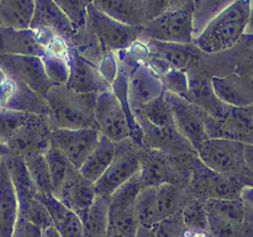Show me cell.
I'll return each instance as SVG.
<instances>
[{
    "instance_id": "6da1fadb",
    "label": "cell",
    "mask_w": 253,
    "mask_h": 237,
    "mask_svg": "<svg viewBox=\"0 0 253 237\" xmlns=\"http://www.w3.org/2000/svg\"><path fill=\"white\" fill-rule=\"evenodd\" d=\"M251 11V0H235L207 25L193 43L208 54L232 48L246 34Z\"/></svg>"
},
{
    "instance_id": "7a4b0ae2",
    "label": "cell",
    "mask_w": 253,
    "mask_h": 237,
    "mask_svg": "<svg viewBox=\"0 0 253 237\" xmlns=\"http://www.w3.org/2000/svg\"><path fill=\"white\" fill-rule=\"evenodd\" d=\"M98 94L78 93L66 84H54L46 95L48 120L53 128H96Z\"/></svg>"
},
{
    "instance_id": "3957f363",
    "label": "cell",
    "mask_w": 253,
    "mask_h": 237,
    "mask_svg": "<svg viewBox=\"0 0 253 237\" xmlns=\"http://www.w3.org/2000/svg\"><path fill=\"white\" fill-rule=\"evenodd\" d=\"M197 158V152L169 155L162 151L143 147L138 172L141 185L142 188L158 187L169 183L188 187Z\"/></svg>"
},
{
    "instance_id": "277c9868",
    "label": "cell",
    "mask_w": 253,
    "mask_h": 237,
    "mask_svg": "<svg viewBox=\"0 0 253 237\" xmlns=\"http://www.w3.org/2000/svg\"><path fill=\"white\" fill-rule=\"evenodd\" d=\"M198 157L212 170L246 185L245 143L231 138H208L197 148Z\"/></svg>"
},
{
    "instance_id": "5b68a950",
    "label": "cell",
    "mask_w": 253,
    "mask_h": 237,
    "mask_svg": "<svg viewBox=\"0 0 253 237\" xmlns=\"http://www.w3.org/2000/svg\"><path fill=\"white\" fill-rule=\"evenodd\" d=\"M142 148L143 146L138 145L131 137L116 143L113 162L105 173L94 183L96 197L110 198L118 188L140 172Z\"/></svg>"
},
{
    "instance_id": "8992f818",
    "label": "cell",
    "mask_w": 253,
    "mask_h": 237,
    "mask_svg": "<svg viewBox=\"0 0 253 237\" xmlns=\"http://www.w3.org/2000/svg\"><path fill=\"white\" fill-rule=\"evenodd\" d=\"M86 27L98 37L103 48L118 53L128 49L140 40L143 26L124 24L100 11L94 4L88 7Z\"/></svg>"
},
{
    "instance_id": "52a82bcc",
    "label": "cell",
    "mask_w": 253,
    "mask_h": 237,
    "mask_svg": "<svg viewBox=\"0 0 253 237\" xmlns=\"http://www.w3.org/2000/svg\"><path fill=\"white\" fill-rule=\"evenodd\" d=\"M197 7H169L161 16L143 25L140 40L172 43H193V17Z\"/></svg>"
},
{
    "instance_id": "ba28073f",
    "label": "cell",
    "mask_w": 253,
    "mask_h": 237,
    "mask_svg": "<svg viewBox=\"0 0 253 237\" xmlns=\"http://www.w3.org/2000/svg\"><path fill=\"white\" fill-rule=\"evenodd\" d=\"M147 46L143 63L157 76H163L170 69L187 71L202 58L204 52L194 43H172L156 40H141Z\"/></svg>"
},
{
    "instance_id": "9c48e42d",
    "label": "cell",
    "mask_w": 253,
    "mask_h": 237,
    "mask_svg": "<svg viewBox=\"0 0 253 237\" xmlns=\"http://www.w3.org/2000/svg\"><path fill=\"white\" fill-rule=\"evenodd\" d=\"M188 188L194 198L209 200L241 199L245 187L237 180L212 170L198 157Z\"/></svg>"
},
{
    "instance_id": "30bf717a",
    "label": "cell",
    "mask_w": 253,
    "mask_h": 237,
    "mask_svg": "<svg viewBox=\"0 0 253 237\" xmlns=\"http://www.w3.org/2000/svg\"><path fill=\"white\" fill-rule=\"evenodd\" d=\"M165 98L169 104L177 130L189 140L197 151V148L209 138L207 122L210 115L204 109L189 101L184 96L165 91Z\"/></svg>"
},
{
    "instance_id": "8fae6325",
    "label": "cell",
    "mask_w": 253,
    "mask_h": 237,
    "mask_svg": "<svg viewBox=\"0 0 253 237\" xmlns=\"http://www.w3.org/2000/svg\"><path fill=\"white\" fill-rule=\"evenodd\" d=\"M52 143V126L47 115L30 114L24 125L6 142L11 155L25 157L31 153H44Z\"/></svg>"
},
{
    "instance_id": "7c38bea8",
    "label": "cell",
    "mask_w": 253,
    "mask_h": 237,
    "mask_svg": "<svg viewBox=\"0 0 253 237\" xmlns=\"http://www.w3.org/2000/svg\"><path fill=\"white\" fill-rule=\"evenodd\" d=\"M95 122L101 135L116 143L131 136V126L126 111L113 88L98 94Z\"/></svg>"
},
{
    "instance_id": "4fadbf2b",
    "label": "cell",
    "mask_w": 253,
    "mask_h": 237,
    "mask_svg": "<svg viewBox=\"0 0 253 237\" xmlns=\"http://www.w3.org/2000/svg\"><path fill=\"white\" fill-rule=\"evenodd\" d=\"M210 231L215 237H241L246 221V205L242 199L205 200Z\"/></svg>"
},
{
    "instance_id": "5bb4252c",
    "label": "cell",
    "mask_w": 253,
    "mask_h": 237,
    "mask_svg": "<svg viewBox=\"0 0 253 237\" xmlns=\"http://www.w3.org/2000/svg\"><path fill=\"white\" fill-rule=\"evenodd\" d=\"M0 69L12 78L19 79L44 98L51 86L54 85L47 76L41 57L0 54Z\"/></svg>"
},
{
    "instance_id": "9a60e30c",
    "label": "cell",
    "mask_w": 253,
    "mask_h": 237,
    "mask_svg": "<svg viewBox=\"0 0 253 237\" xmlns=\"http://www.w3.org/2000/svg\"><path fill=\"white\" fill-rule=\"evenodd\" d=\"M100 138L101 133L98 128L52 130V143H54L78 169L98 146Z\"/></svg>"
},
{
    "instance_id": "2e32d148",
    "label": "cell",
    "mask_w": 253,
    "mask_h": 237,
    "mask_svg": "<svg viewBox=\"0 0 253 237\" xmlns=\"http://www.w3.org/2000/svg\"><path fill=\"white\" fill-rule=\"evenodd\" d=\"M69 77L66 85L78 93L100 94L111 89V84L104 78L99 67L88 61L69 47Z\"/></svg>"
},
{
    "instance_id": "e0dca14e",
    "label": "cell",
    "mask_w": 253,
    "mask_h": 237,
    "mask_svg": "<svg viewBox=\"0 0 253 237\" xmlns=\"http://www.w3.org/2000/svg\"><path fill=\"white\" fill-rule=\"evenodd\" d=\"M253 130V108L231 106L221 120L209 116L207 131L209 138H231L246 142Z\"/></svg>"
},
{
    "instance_id": "ac0fdd59",
    "label": "cell",
    "mask_w": 253,
    "mask_h": 237,
    "mask_svg": "<svg viewBox=\"0 0 253 237\" xmlns=\"http://www.w3.org/2000/svg\"><path fill=\"white\" fill-rule=\"evenodd\" d=\"M30 29L56 35L63 39L67 44L71 43L78 32V27L64 14L54 0H36Z\"/></svg>"
},
{
    "instance_id": "d6986e66",
    "label": "cell",
    "mask_w": 253,
    "mask_h": 237,
    "mask_svg": "<svg viewBox=\"0 0 253 237\" xmlns=\"http://www.w3.org/2000/svg\"><path fill=\"white\" fill-rule=\"evenodd\" d=\"M133 114L142 130L143 147L162 151L169 155L197 152L189 140L184 137L177 127H158L152 125L138 113Z\"/></svg>"
},
{
    "instance_id": "ffe728a7",
    "label": "cell",
    "mask_w": 253,
    "mask_h": 237,
    "mask_svg": "<svg viewBox=\"0 0 253 237\" xmlns=\"http://www.w3.org/2000/svg\"><path fill=\"white\" fill-rule=\"evenodd\" d=\"M165 93L161 77L145 63H140L128 77V103L131 110L141 108Z\"/></svg>"
},
{
    "instance_id": "44dd1931",
    "label": "cell",
    "mask_w": 253,
    "mask_h": 237,
    "mask_svg": "<svg viewBox=\"0 0 253 237\" xmlns=\"http://www.w3.org/2000/svg\"><path fill=\"white\" fill-rule=\"evenodd\" d=\"M68 209L81 214L93 205L96 199L94 183L86 179L78 168L72 170L58 192L54 194Z\"/></svg>"
},
{
    "instance_id": "7402d4cb",
    "label": "cell",
    "mask_w": 253,
    "mask_h": 237,
    "mask_svg": "<svg viewBox=\"0 0 253 237\" xmlns=\"http://www.w3.org/2000/svg\"><path fill=\"white\" fill-rule=\"evenodd\" d=\"M215 94L224 103L231 106L253 105V77L230 73L211 78Z\"/></svg>"
},
{
    "instance_id": "603a6c76",
    "label": "cell",
    "mask_w": 253,
    "mask_h": 237,
    "mask_svg": "<svg viewBox=\"0 0 253 237\" xmlns=\"http://www.w3.org/2000/svg\"><path fill=\"white\" fill-rule=\"evenodd\" d=\"M46 49L32 29H14L0 25V54L43 57Z\"/></svg>"
},
{
    "instance_id": "cb8c5ba5",
    "label": "cell",
    "mask_w": 253,
    "mask_h": 237,
    "mask_svg": "<svg viewBox=\"0 0 253 237\" xmlns=\"http://www.w3.org/2000/svg\"><path fill=\"white\" fill-rule=\"evenodd\" d=\"M187 73L189 78V90L184 98L199 105L214 118L221 120L229 110L230 105L224 103L215 94L211 78L195 72H187Z\"/></svg>"
},
{
    "instance_id": "d4e9b609",
    "label": "cell",
    "mask_w": 253,
    "mask_h": 237,
    "mask_svg": "<svg viewBox=\"0 0 253 237\" xmlns=\"http://www.w3.org/2000/svg\"><path fill=\"white\" fill-rule=\"evenodd\" d=\"M19 200L5 163L0 159V237H14Z\"/></svg>"
},
{
    "instance_id": "484cf974",
    "label": "cell",
    "mask_w": 253,
    "mask_h": 237,
    "mask_svg": "<svg viewBox=\"0 0 253 237\" xmlns=\"http://www.w3.org/2000/svg\"><path fill=\"white\" fill-rule=\"evenodd\" d=\"M37 198L46 205L53 226L58 230L62 237H84L83 224L77 212L68 209L52 193H39Z\"/></svg>"
},
{
    "instance_id": "4316f807",
    "label": "cell",
    "mask_w": 253,
    "mask_h": 237,
    "mask_svg": "<svg viewBox=\"0 0 253 237\" xmlns=\"http://www.w3.org/2000/svg\"><path fill=\"white\" fill-rule=\"evenodd\" d=\"M100 11L113 19L133 26H143L147 22L143 0H93Z\"/></svg>"
},
{
    "instance_id": "83f0119b",
    "label": "cell",
    "mask_w": 253,
    "mask_h": 237,
    "mask_svg": "<svg viewBox=\"0 0 253 237\" xmlns=\"http://www.w3.org/2000/svg\"><path fill=\"white\" fill-rule=\"evenodd\" d=\"M0 159L5 163L10 178H11L17 200H19V207L24 206L39 194V189L32 180L25 159L21 156L17 155H7Z\"/></svg>"
},
{
    "instance_id": "f1b7e54d",
    "label": "cell",
    "mask_w": 253,
    "mask_h": 237,
    "mask_svg": "<svg viewBox=\"0 0 253 237\" xmlns=\"http://www.w3.org/2000/svg\"><path fill=\"white\" fill-rule=\"evenodd\" d=\"M116 153V142L108 138L106 136L101 135L98 146L94 148L93 152L89 155L85 162L79 168V172L89 179L90 182L95 183L101 175L105 173L109 165L113 162Z\"/></svg>"
},
{
    "instance_id": "f546056e",
    "label": "cell",
    "mask_w": 253,
    "mask_h": 237,
    "mask_svg": "<svg viewBox=\"0 0 253 237\" xmlns=\"http://www.w3.org/2000/svg\"><path fill=\"white\" fill-rule=\"evenodd\" d=\"M194 199L189 188L177 184H166L157 187V209L160 220L180 212L185 205Z\"/></svg>"
},
{
    "instance_id": "4dcf8cb0",
    "label": "cell",
    "mask_w": 253,
    "mask_h": 237,
    "mask_svg": "<svg viewBox=\"0 0 253 237\" xmlns=\"http://www.w3.org/2000/svg\"><path fill=\"white\" fill-rule=\"evenodd\" d=\"M79 217L83 224L84 237H105L109 224V198L96 197L95 201Z\"/></svg>"
},
{
    "instance_id": "1f68e13d",
    "label": "cell",
    "mask_w": 253,
    "mask_h": 237,
    "mask_svg": "<svg viewBox=\"0 0 253 237\" xmlns=\"http://www.w3.org/2000/svg\"><path fill=\"white\" fill-rule=\"evenodd\" d=\"M36 0H0V20L4 26L30 29Z\"/></svg>"
},
{
    "instance_id": "d6a6232c",
    "label": "cell",
    "mask_w": 253,
    "mask_h": 237,
    "mask_svg": "<svg viewBox=\"0 0 253 237\" xmlns=\"http://www.w3.org/2000/svg\"><path fill=\"white\" fill-rule=\"evenodd\" d=\"M16 90H15V94L10 103L7 104L6 109L22 111V113L27 114H36V115H48L49 109L46 98L32 90L29 85L20 81L19 79H16Z\"/></svg>"
},
{
    "instance_id": "836d02e7",
    "label": "cell",
    "mask_w": 253,
    "mask_h": 237,
    "mask_svg": "<svg viewBox=\"0 0 253 237\" xmlns=\"http://www.w3.org/2000/svg\"><path fill=\"white\" fill-rule=\"evenodd\" d=\"M44 156H46L47 163H48L54 195L58 192L59 188L62 187L64 180L71 174L72 170L76 169L77 167H74L73 163L68 159V157L54 143H51V147L44 153Z\"/></svg>"
},
{
    "instance_id": "e575fe53",
    "label": "cell",
    "mask_w": 253,
    "mask_h": 237,
    "mask_svg": "<svg viewBox=\"0 0 253 237\" xmlns=\"http://www.w3.org/2000/svg\"><path fill=\"white\" fill-rule=\"evenodd\" d=\"M136 215L141 226L152 227L160 221L157 209V187H145L141 189L136 199Z\"/></svg>"
},
{
    "instance_id": "d590c367",
    "label": "cell",
    "mask_w": 253,
    "mask_h": 237,
    "mask_svg": "<svg viewBox=\"0 0 253 237\" xmlns=\"http://www.w3.org/2000/svg\"><path fill=\"white\" fill-rule=\"evenodd\" d=\"M133 113H138L152 125L158 126V127H175L174 118H173L169 104L166 100L165 93Z\"/></svg>"
},
{
    "instance_id": "8d00e7d4",
    "label": "cell",
    "mask_w": 253,
    "mask_h": 237,
    "mask_svg": "<svg viewBox=\"0 0 253 237\" xmlns=\"http://www.w3.org/2000/svg\"><path fill=\"white\" fill-rule=\"evenodd\" d=\"M22 158L25 159V163L29 168V172L39 189V193H52L53 194V187H52L51 174H49L46 156L42 153H31Z\"/></svg>"
},
{
    "instance_id": "74e56055",
    "label": "cell",
    "mask_w": 253,
    "mask_h": 237,
    "mask_svg": "<svg viewBox=\"0 0 253 237\" xmlns=\"http://www.w3.org/2000/svg\"><path fill=\"white\" fill-rule=\"evenodd\" d=\"M182 216L187 230H190V231H210L205 200L198 199V198L190 200L185 205L184 209L182 210Z\"/></svg>"
},
{
    "instance_id": "f35d334b",
    "label": "cell",
    "mask_w": 253,
    "mask_h": 237,
    "mask_svg": "<svg viewBox=\"0 0 253 237\" xmlns=\"http://www.w3.org/2000/svg\"><path fill=\"white\" fill-rule=\"evenodd\" d=\"M19 217H22V219L32 222V224L36 225L42 230L53 225L48 209L37 197L35 199L30 200L24 206L19 207Z\"/></svg>"
},
{
    "instance_id": "ab89813d",
    "label": "cell",
    "mask_w": 253,
    "mask_h": 237,
    "mask_svg": "<svg viewBox=\"0 0 253 237\" xmlns=\"http://www.w3.org/2000/svg\"><path fill=\"white\" fill-rule=\"evenodd\" d=\"M47 76L49 77L53 84H66L69 77L68 56H61L46 52L42 57Z\"/></svg>"
},
{
    "instance_id": "60d3db41",
    "label": "cell",
    "mask_w": 253,
    "mask_h": 237,
    "mask_svg": "<svg viewBox=\"0 0 253 237\" xmlns=\"http://www.w3.org/2000/svg\"><path fill=\"white\" fill-rule=\"evenodd\" d=\"M30 114L0 108V142L6 143L15 132L24 125Z\"/></svg>"
},
{
    "instance_id": "b9f144b4",
    "label": "cell",
    "mask_w": 253,
    "mask_h": 237,
    "mask_svg": "<svg viewBox=\"0 0 253 237\" xmlns=\"http://www.w3.org/2000/svg\"><path fill=\"white\" fill-rule=\"evenodd\" d=\"M54 2L63 10L64 14L78 29L86 26L88 7L93 4V0H54Z\"/></svg>"
},
{
    "instance_id": "7bdbcfd3",
    "label": "cell",
    "mask_w": 253,
    "mask_h": 237,
    "mask_svg": "<svg viewBox=\"0 0 253 237\" xmlns=\"http://www.w3.org/2000/svg\"><path fill=\"white\" fill-rule=\"evenodd\" d=\"M156 237H184L187 227L183 221L182 211L160 220L152 226Z\"/></svg>"
},
{
    "instance_id": "ee69618b",
    "label": "cell",
    "mask_w": 253,
    "mask_h": 237,
    "mask_svg": "<svg viewBox=\"0 0 253 237\" xmlns=\"http://www.w3.org/2000/svg\"><path fill=\"white\" fill-rule=\"evenodd\" d=\"M165 91L174 93L177 95L185 96L189 90V78L188 73L183 69H170L161 76Z\"/></svg>"
},
{
    "instance_id": "f6af8a7d",
    "label": "cell",
    "mask_w": 253,
    "mask_h": 237,
    "mask_svg": "<svg viewBox=\"0 0 253 237\" xmlns=\"http://www.w3.org/2000/svg\"><path fill=\"white\" fill-rule=\"evenodd\" d=\"M17 80L0 69V108H7L16 90Z\"/></svg>"
},
{
    "instance_id": "bcb514c9",
    "label": "cell",
    "mask_w": 253,
    "mask_h": 237,
    "mask_svg": "<svg viewBox=\"0 0 253 237\" xmlns=\"http://www.w3.org/2000/svg\"><path fill=\"white\" fill-rule=\"evenodd\" d=\"M98 67L99 71H100L101 74L104 76V78H105L109 83L113 84L116 76H118L119 71V62L116 53H114V52H108V53L104 56V58L101 59Z\"/></svg>"
},
{
    "instance_id": "7dc6e473",
    "label": "cell",
    "mask_w": 253,
    "mask_h": 237,
    "mask_svg": "<svg viewBox=\"0 0 253 237\" xmlns=\"http://www.w3.org/2000/svg\"><path fill=\"white\" fill-rule=\"evenodd\" d=\"M147 22L161 16L170 6V0H143Z\"/></svg>"
},
{
    "instance_id": "c3c4849f",
    "label": "cell",
    "mask_w": 253,
    "mask_h": 237,
    "mask_svg": "<svg viewBox=\"0 0 253 237\" xmlns=\"http://www.w3.org/2000/svg\"><path fill=\"white\" fill-rule=\"evenodd\" d=\"M14 237H42V229L22 217H19L15 226Z\"/></svg>"
},
{
    "instance_id": "681fc988",
    "label": "cell",
    "mask_w": 253,
    "mask_h": 237,
    "mask_svg": "<svg viewBox=\"0 0 253 237\" xmlns=\"http://www.w3.org/2000/svg\"><path fill=\"white\" fill-rule=\"evenodd\" d=\"M245 167H246V185L253 187V145L245 143Z\"/></svg>"
},
{
    "instance_id": "f907efd6",
    "label": "cell",
    "mask_w": 253,
    "mask_h": 237,
    "mask_svg": "<svg viewBox=\"0 0 253 237\" xmlns=\"http://www.w3.org/2000/svg\"><path fill=\"white\" fill-rule=\"evenodd\" d=\"M236 73L242 74V76L253 77V51L251 52V54H250V56L247 57L241 64H240Z\"/></svg>"
},
{
    "instance_id": "816d5d0a",
    "label": "cell",
    "mask_w": 253,
    "mask_h": 237,
    "mask_svg": "<svg viewBox=\"0 0 253 237\" xmlns=\"http://www.w3.org/2000/svg\"><path fill=\"white\" fill-rule=\"evenodd\" d=\"M135 237H156L155 232H153L152 227H145V226H138L137 232H136Z\"/></svg>"
},
{
    "instance_id": "f5cc1de1",
    "label": "cell",
    "mask_w": 253,
    "mask_h": 237,
    "mask_svg": "<svg viewBox=\"0 0 253 237\" xmlns=\"http://www.w3.org/2000/svg\"><path fill=\"white\" fill-rule=\"evenodd\" d=\"M184 237H215L211 231H190L187 230Z\"/></svg>"
},
{
    "instance_id": "db71d44e",
    "label": "cell",
    "mask_w": 253,
    "mask_h": 237,
    "mask_svg": "<svg viewBox=\"0 0 253 237\" xmlns=\"http://www.w3.org/2000/svg\"><path fill=\"white\" fill-rule=\"evenodd\" d=\"M42 237H62V235L59 234L58 230L52 225V226L42 230Z\"/></svg>"
},
{
    "instance_id": "11a10c76",
    "label": "cell",
    "mask_w": 253,
    "mask_h": 237,
    "mask_svg": "<svg viewBox=\"0 0 253 237\" xmlns=\"http://www.w3.org/2000/svg\"><path fill=\"white\" fill-rule=\"evenodd\" d=\"M7 155H11V152H10V148L7 147L6 143L0 142V158L5 157V156H7Z\"/></svg>"
},
{
    "instance_id": "9f6ffc18",
    "label": "cell",
    "mask_w": 253,
    "mask_h": 237,
    "mask_svg": "<svg viewBox=\"0 0 253 237\" xmlns=\"http://www.w3.org/2000/svg\"><path fill=\"white\" fill-rule=\"evenodd\" d=\"M249 30H251V32H253V6H252V11H251V19H250V24H249V27H247Z\"/></svg>"
},
{
    "instance_id": "6f0895ef",
    "label": "cell",
    "mask_w": 253,
    "mask_h": 237,
    "mask_svg": "<svg viewBox=\"0 0 253 237\" xmlns=\"http://www.w3.org/2000/svg\"><path fill=\"white\" fill-rule=\"evenodd\" d=\"M252 108H253V105H252ZM245 143H251V145H253V130H252V132L250 133V136L247 137L246 142H245Z\"/></svg>"
},
{
    "instance_id": "680465c9",
    "label": "cell",
    "mask_w": 253,
    "mask_h": 237,
    "mask_svg": "<svg viewBox=\"0 0 253 237\" xmlns=\"http://www.w3.org/2000/svg\"><path fill=\"white\" fill-rule=\"evenodd\" d=\"M194 1H195V4H197V6H199L200 2H202V0H194Z\"/></svg>"
},
{
    "instance_id": "91938a15",
    "label": "cell",
    "mask_w": 253,
    "mask_h": 237,
    "mask_svg": "<svg viewBox=\"0 0 253 237\" xmlns=\"http://www.w3.org/2000/svg\"><path fill=\"white\" fill-rule=\"evenodd\" d=\"M0 25H2V22H1V20H0Z\"/></svg>"
}]
</instances>
